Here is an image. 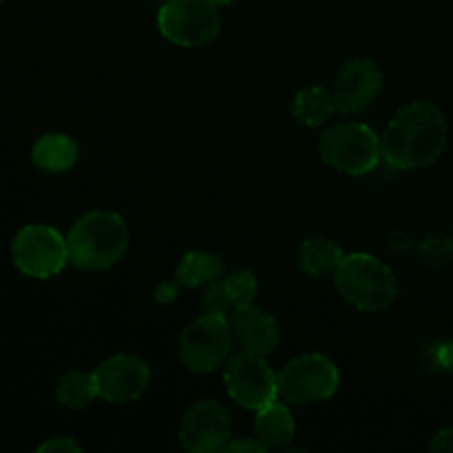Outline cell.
Wrapping results in <instances>:
<instances>
[{
    "label": "cell",
    "instance_id": "obj_4",
    "mask_svg": "<svg viewBox=\"0 0 453 453\" xmlns=\"http://www.w3.org/2000/svg\"><path fill=\"white\" fill-rule=\"evenodd\" d=\"M319 155L326 166L343 175H367L383 159L380 135L363 122H336L319 137Z\"/></svg>",
    "mask_w": 453,
    "mask_h": 453
},
{
    "label": "cell",
    "instance_id": "obj_10",
    "mask_svg": "<svg viewBox=\"0 0 453 453\" xmlns=\"http://www.w3.org/2000/svg\"><path fill=\"white\" fill-rule=\"evenodd\" d=\"M97 398L111 405H131L146 394L150 385V370L140 357L113 354L93 370Z\"/></svg>",
    "mask_w": 453,
    "mask_h": 453
},
{
    "label": "cell",
    "instance_id": "obj_19",
    "mask_svg": "<svg viewBox=\"0 0 453 453\" xmlns=\"http://www.w3.org/2000/svg\"><path fill=\"white\" fill-rule=\"evenodd\" d=\"M97 398L96 380H93V372H66L56 385V401L62 407H69V410H84L87 405H91Z\"/></svg>",
    "mask_w": 453,
    "mask_h": 453
},
{
    "label": "cell",
    "instance_id": "obj_5",
    "mask_svg": "<svg viewBox=\"0 0 453 453\" xmlns=\"http://www.w3.org/2000/svg\"><path fill=\"white\" fill-rule=\"evenodd\" d=\"M233 343L230 319L203 312L181 332L180 358L186 370L195 374H211L228 363Z\"/></svg>",
    "mask_w": 453,
    "mask_h": 453
},
{
    "label": "cell",
    "instance_id": "obj_7",
    "mask_svg": "<svg viewBox=\"0 0 453 453\" xmlns=\"http://www.w3.org/2000/svg\"><path fill=\"white\" fill-rule=\"evenodd\" d=\"M157 29L177 47L199 49L217 38L221 18L212 0H166L157 12Z\"/></svg>",
    "mask_w": 453,
    "mask_h": 453
},
{
    "label": "cell",
    "instance_id": "obj_26",
    "mask_svg": "<svg viewBox=\"0 0 453 453\" xmlns=\"http://www.w3.org/2000/svg\"><path fill=\"white\" fill-rule=\"evenodd\" d=\"M429 447H432V451L436 453H453V425L451 427L441 429V432L434 436L432 445Z\"/></svg>",
    "mask_w": 453,
    "mask_h": 453
},
{
    "label": "cell",
    "instance_id": "obj_29",
    "mask_svg": "<svg viewBox=\"0 0 453 453\" xmlns=\"http://www.w3.org/2000/svg\"><path fill=\"white\" fill-rule=\"evenodd\" d=\"M0 4H3V0H0Z\"/></svg>",
    "mask_w": 453,
    "mask_h": 453
},
{
    "label": "cell",
    "instance_id": "obj_2",
    "mask_svg": "<svg viewBox=\"0 0 453 453\" xmlns=\"http://www.w3.org/2000/svg\"><path fill=\"white\" fill-rule=\"evenodd\" d=\"M69 264L80 270H109L128 250V226L122 215L111 211L84 212L66 234Z\"/></svg>",
    "mask_w": 453,
    "mask_h": 453
},
{
    "label": "cell",
    "instance_id": "obj_8",
    "mask_svg": "<svg viewBox=\"0 0 453 453\" xmlns=\"http://www.w3.org/2000/svg\"><path fill=\"white\" fill-rule=\"evenodd\" d=\"M12 257L25 277L51 279L69 264V246L65 234L44 224L25 226L12 242Z\"/></svg>",
    "mask_w": 453,
    "mask_h": 453
},
{
    "label": "cell",
    "instance_id": "obj_23",
    "mask_svg": "<svg viewBox=\"0 0 453 453\" xmlns=\"http://www.w3.org/2000/svg\"><path fill=\"white\" fill-rule=\"evenodd\" d=\"M82 447L73 441L71 436H56L44 441L42 445L38 447V453H80Z\"/></svg>",
    "mask_w": 453,
    "mask_h": 453
},
{
    "label": "cell",
    "instance_id": "obj_14",
    "mask_svg": "<svg viewBox=\"0 0 453 453\" xmlns=\"http://www.w3.org/2000/svg\"><path fill=\"white\" fill-rule=\"evenodd\" d=\"M295 416L281 398L257 411L255 438L264 442L265 449H288V445L295 441Z\"/></svg>",
    "mask_w": 453,
    "mask_h": 453
},
{
    "label": "cell",
    "instance_id": "obj_20",
    "mask_svg": "<svg viewBox=\"0 0 453 453\" xmlns=\"http://www.w3.org/2000/svg\"><path fill=\"white\" fill-rule=\"evenodd\" d=\"M228 299L233 308H246V305H255L257 295H259V281H257L255 273L246 268L233 270V273L221 277Z\"/></svg>",
    "mask_w": 453,
    "mask_h": 453
},
{
    "label": "cell",
    "instance_id": "obj_6",
    "mask_svg": "<svg viewBox=\"0 0 453 453\" xmlns=\"http://www.w3.org/2000/svg\"><path fill=\"white\" fill-rule=\"evenodd\" d=\"M279 398L288 405H312L332 398L339 389V367L326 354L296 357L277 374Z\"/></svg>",
    "mask_w": 453,
    "mask_h": 453
},
{
    "label": "cell",
    "instance_id": "obj_25",
    "mask_svg": "<svg viewBox=\"0 0 453 453\" xmlns=\"http://www.w3.org/2000/svg\"><path fill=\"white\" fill-rule=\"evenodd\" d=\"M180 283L177 281H162V283H157V286H155V292H153V296H155V301H157V303H173V301L177 299V295H180Z\"/></svg>",
    "mask_w": 453,
    "mask_h": 453
},
{
    "label": "cell",
    "instance_id": "obj_1",
    "mask_svg": "<svg viewBox=\"0 0 453 453\" xmlns=\"http://www.w3.org/2000/svg\"><path fill=\"white\" fill-rule=\"evenodd\" d=\"M449 124L438 104L414 100L398 109L380 135L383 162L396 171L427 168L445 153Z\"/></svg>",
    "mask_w": 453,
    "mask_h": 453
},
{
    "label": "cell",
    "instance_id": "obj_16",
    "mask_svg": "<svg viewBox=\"0 0 453 453\" xmlns=\"http://www.w3.org/2000/svg\"><path fill=\"white\" fill-rule=\"evenodd\" d=\"M226 274V261L217 252L193 250L186 252L177 264L175 281L181 288H206L208 283L219 281Z\"/></svg>",
    "mask_w": 453,
    "mask_h": 453
},
{
    "label": "cell",
    "instance_id": "obj_28",
    "mask_svg": "<svg viewBox=\"0 0 453 453\" xmlns=\"http://www.w3.org/2000/svg\"><path fill=\"white\" fill-rule=\"evenodd\" d=\"M212 3H215L217 7H221V4H233L234 0H212Z\"/></svg>",
    "mask_w": 453,
    "mask_h": 453
},
{
    "label": "cell",
    "instance_id": "obj_17",
    "mask_svg": "<svg viewBox=\"0 0 453 453\" xmlns=\"http://www.w3.org/2000/svg\"><path fill=\"white\" fill-rule=\"evenodd\" d=\"M336 111L339 109H336L334 93H330L323 87L301 88V91L295 96V100H292V106H290L292 118L308 128H317V127H323V124H327L332 118H334Z\"/></svg>",
    "mask_w": 453,
    "mask_h": 453
},
{
    "label": "cell",
    "instance_id": "obj_18",
    "mask_svg": "<svg viewBox=\"0 0 453 453\" xmlns=\"http://www.w3.org/2000/svg\"><path fill=\"white\" fill-rule=\"evenodd\" d=\"M343 257V248L327 237H310L299 248V264L310 277L334 274Z\"/></svg>",
    "mask_w": 453,
    "mask_h": 453
},
{
    "label": "cell",
    "instance_id": "obj_3",
    "mask_svg": "<svg viewBox=\"0 0 453 453\" xmlns=\"http://www.w3.org/2000/svg\"><path fill=\"white\" fill-rule=\"evenodd\" d=\"M334 288L341 299L361 312H380L389 308L398 295L394 270L374 255H345L334 273Z\"/></svg>",
    "mask_w": 453,
    "mask_h": 453
},
{
    "label": "cell",
    "instance_id": "obj_21",
    "mask_svg": "<svg viewBox=\"0 0 453 453\" xmlns=\"http://www.w3.org/2000/svg\"><path fill=\"white\" fill-rule=\"evenodd\" d=\"M420 261L432 268H447L453 264V237L447 233H434L418 243Z\"/></svg>",
    "mask_w": 453,
    "mask_h": 453
},
{
    "label": "cell",
    "instance_id": "obj_11",
    "mask_svg": "<svg viewBox=\"0 0 453 453\" xmlns=\"http://www.w3.org/2000/svg\"><path fill=\"white\" fill-rule=\"evenodd\" d=\"M230 438H233V420L221 403L203 398L186 410L180 425V442L186 451H224Z\"/></svg>",
    "mask_w": 453,
    "mask_h": 453
},
{
    "label": "cell",
    "instance_id": "obj_15",
    "mask_svg": "<svg viewBox=\"0 0 453 453\" xmlns=\"http://www.w3.org/2000/svg\"><path fill=\"white\" fill-rule=\"evenodd\" d=\"M80 157V149L73 137L65 133H47L35 140L31 149V159L44 173H65L75 166Z\"/></svg>",
    "mask_w": 453,
    "mask_h": 453
},
{
    "label": "cell",
    "instance_id": "obj_13",
    "mask_svg": "<svg viewBox=\"0 0 453 453\" xmlns=\"http://www.w3.org/2000/svg\"><path fill=\"white\" fill-rule=\"evenodd\" d=\"M228 319L234 343L243 352L268 357L277 349L279 341H281V327L270 312L257 308V305H246V308H234Z\"/></svg>",
    "mask_w": 453,
    "mask_h": 453
},
{
    "label": "cell",
    "instance_id": "obj_12",
    "mask_svg": "<svg viewBox=\"0 0 453 453\" xmlns=\"http://www.w3.org/2000/svg\"><path fill=\"white\" fill-rule=\"evenodd\" d=\"M383 91V71L370 58L345 62L334 82L336 109L345 115H358L370 109Z\"/></svg>",
    "mask_w": 453,
    "mask_h": 453
},
{
    "label": "cell",
    "instance_id": "obj_27",
    "mask_svg": "<svg viewBox=\"0 0 453 453\" xmlns=\"http://www.w3.org/2000/svg\"><path fill=\"white\" fill-rule=\"evenodd\" d=\"M436 358H438V365H441L442 370L453 372V341H449V343H442L441 348H438Z\"/></svg>",
    "mask_w": 453,
    "mask_h": 453
},
{
    "label": "cell",
    "instance_id": "obj_9",
    "mask_svg": "<svg viewBox=\"0 0 453 453\" xmlns=\"http://www.w3.org/2000/svg\"><path fill=\"white\" fill-rule=\"evenodd\" d=\"M224 367L226 392L243 410L259 411L279 398L277 372L268 365L265 357L242 349Z\"/></svg>",
    "mask_w": 453,
    "mask_h": 453
},
{
    "label": "cell",
    "instance_id": "obj_24",
    "mask_svg": "<svg viewBox=\"0 0 453 453\" xmlns=\"http://www.w3.org/2000/svg\"><path fill=\"white\" fill-rule=\"evenodd\" d=\"M226 453H265L268 449L264 447V442L259 438H230V442L226 445Z\"/></svg>",
    "mask_w": 453,
    "mask_h": 453
},
{
    "label": "cell",
    "instance_id": "obj_22",
    "mask_svg": "<svg viewBox=\"0 0 453 453\" xmlns=\"http://www.w3.org/2000/svg\"><path fill=\"white\" fill-rule=\"evenodd\" d=\"M233 303L228 299V292H226L224 283L215 281V283H208L206 290L202 295V312L208 314H221V317H230L233 312Z\"/></svg>",
    "mask_w": 453,
    "mask_h": 453
}]
</instances>
